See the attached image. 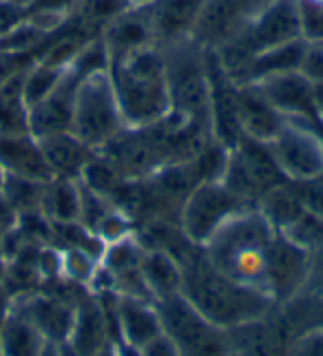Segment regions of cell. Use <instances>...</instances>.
Instances as JSON below:
<instances>
[{"label": "cell", "instance_id": "cell-37", "mask_svg": "<svg viewBox=\"0 0 323 356\" xmlns=\"http://www.w3.org/2000/svg\"><path fill=\"white\" fill-rule=\"evenodd\" d=\"M97 356H118V354H116V352H111V350L107 348V350H102V352L97 354Z\"/></svg>", "mask_w": 323, "mask_h": 356}, {"label": "cell", "instance_id": "cell-4", "mask_svg": "<svg viewBox=\"0 0 323 356\" xmlns=\"http://www.w3.org/2000/svg\"><path fill=\"white\" fill-rule=\"evenodd\" d=\"M171 111L210 129V78L206 47L193 38L162 44ZM213 131V129H210Z\"/></svg>", "mask_w": 323, "mask_h": 356}, {"label": "cell", "instance_id": "cell-6", "mask_svg": "<svg viewBox=\"0 0 323 356\" xmlns=\"http://www.w3.org/2000/svg\"><path fill=\"white\" fill-rule=\"evenodd\" d=\"M157 314L164 332L182 356H230L221 327L213 325L182 294L157 301Z\"/></svg>", "mask_w": 323, "mask_h": 356}, {"label": "cell", "instance_id": "cell-31", "mask_svg": "<svg viewBox=\"0 0 323 356\" xmlns=\"http://www.w3.org/2000/svg\"><path fill=\"white\" fill-rule=\"evenodd\" d=\"M290 356H323V330H310Z\"/></svg>", "mask_w": 323, "mask_h": 356}, {"label": "cell", "instance_id": "cell-30", "mask_svg": "<svg viewBox=\"0 0 323 356\" xmlns=\"http://www.w3.org/2000/svg\"><path fill=\"white\" fill-rule=\"evenodd\" d=\"M299 73L313 84V87L323 84V44L306 42L301 63H299Z\"/></svg>", "mask_w": 323, "mask_h": 356}, {"label": "cell", "instance_id": "cell-32", "mask_svg": "<svg viewBox=\"0 0 323 356\" xmlns=\"http://www.w3.org/2000/svg\"><path fill=\"white\" fill-rule=\"evenodd\" d=\"M140 352H142V356H182L178 346L164 332L155 337L153 341H148L146 346H142Z\"/></svg>", "mask_w": 323, "mask_h": 356}, {"label": "cell", "instance_id": "cell-24", "mask_svg": "<svg viewBox=\"0 0 323 356\" xmlns=\"http://www.w3.org/2000/svg\"><path fill=\"white\" fill-rule=\"evenodd\" d=\"M45 184L47 181L5 175L3 186H0V195H3V197L7 200V204L14 208L18 215L29 213V211H40V200H42Z\"/></svg>", "mask_w": 323, "mask_h": 356}, {"label": "cell", "instance_id": "cell-27", "mask_svg": "<svg viewBox=\"0 0 323 356\" xmlns=\"http://www.w3.org/2000/svg\"><path fill=\"white\" fill-rule=\"evenodd\" d=\"M45 31L36 27L33 22H29L27 18L20 20L16 27H11L9 31H5L0 35V49L3 51H27L33 44H38L45 38Z\"/></svg>", "mask_w": 323, "mask_h": 356}, {"label": "cell", "instance_id": "cell-3", "mask_svg": "<svg viewBox=\"0 0 323 356\" xmlns=\"http://www.w3.org/2000/svg\"><path fill=\"white\" fill-rule=\"evenodd\" d=\"M275 232L277 230L262 213L242 211L233 215L226 224H221L215 235L206 241L208 261L226 277L268 294L266 257Z\"/></svg>", "mask_w": 323, "mask_h": 356}, {"label": "cell", "instance_id": "cell-29", "mask_svg": "<svg viewBox=\"0 0 323 356\" xmlns=\"http://www.w3.org/2000/svg\"><path fill=\"white\" fill-rule=\"evenodd\" d=\"M299 24L301 40L323 44V5L299 0Z\"/></svg>", "mask_w": 323, "mask_h": 356}, {"label": "cell", "instance_id": "cell-8", "mask_svg": "<svg viewBox=\"0 0 323 356\" xmlns=\"http://www.w3.org/2000/svg\"><path fill=\"white\" fill-rule=\"evenodd\" d=\"M244 204L239 195L233 193L221 179L197 184L182 206L184 235L195 243H206L221 224L246 211Z\"/></svg>", "mask_w": 323, "mask_h": 356}, {"label": "cell", "instance_id": "cell-23", "mask_svg": "<svg viewBox=\"0 0 323 356\" xmlns=\"http://www.w3.org/2000/svg\"><path fill=\"white\" fill-rule=\"evenodd\" d=\"M262 206V215L277 232H285L288 228H292L306 213V206L299 200V195L281 186L266 191Z\"/></svg>", "mask_w": 323, "mask_h": 356}, {"label": "cell", "instance_id": "cell-19", "mask_svg": "<svg viewBox=\"0 0 323 356\" xmlns=\"http://www.w3.org/2000/svg\"><path fill=\"white\" fill-rule=\"evenodd\" d=\"M107 314L97 303H84L76 310L73 327L69 334V346L76 350L80 356H97L102 350H107Z\"/></svg>", "mask_w": 323, "mask_h": 356}, {"label": "cell", "instance_id": "cell-15", "mask_svg": "<svg viewBox=\"0 0 323 356\" xmlns=\"http://www.w3.org/2000/svg\"><path fill=\"white\" fill-rule=\"evenodd\" d=\"M14 308L22 316H27L49 343L60 346V343L69 341L76 310L69 308L65 301L45 297V294H27V297L14 301Z\"/></svg>", "mask_w": 323, "mask_h": 356}, {"label": "cell", "instance_id": "cell-25", "mask_svg": "<svg viewBox=\"0 0 323 356\" xmlns=\"http://www.w3.org/2000/svg\"><path fill=\"white\" fill-rule=\"evenodd\" d=\"M65 76H67V69L49 67L45 63H38L33 69H29L27 73H24L22 100H24V104H27V108L38 104L40 100H45L47 95H52Z\"/></svg>", "mask_w": 323, "mask_h": 356}, {"label": "cell", "instance_id": "cell-20", "mask_svg": "<svg viewBox=\"0 0 323 356\" xmlns=\"http://www.w3.org/2000/svg\"><path fill=\"white\" fill-rule=\"evenodd\" d=\"M47 343L38 327L11 305L9 316L0 325V356H40Z\"/></svg>", "mask_w": 323, "mask_h": 356}, {"label": "cell", "instance_id": "cell-26", "mask_svg": "<svg viewBox=\"0 0 323 356\" xmlns=\"http://www.w3.org/2000/svg\"><path fill=\"white\" fill-rule=\"evenodd\" d=\"M62 273L71 281L78 284H89L97 275V259L95 254L86 252L82 248H69L62 254Z\"/></svg>", "mask_w": 323, "mask_h": 356}, {"label": "cell", "instance_id": "cell-17", "mask_svg": "<svg viewBox=\"0 0 323 356\" xmlns=\"http://www.w3.org/2000/svg\"><path fill=\"white\" fill-rule=\"evenodd\" d=\"M38 142L54 177L78 179L84 164L93 157V151L89 146H84L73 133L49 135V138H40Z\"/></svg>", "mask_w": 323, "mask_h": 356}, {"label": "cell", "instance_id": "cell-18", "mask_svg": "<svg viewBox=\"0 0 323 356\" xmlns=\"http://www.w3.org/2000/svg\"><path fill=\"white\" fill-rule=\"evenodd\" d=\"M118 330L124 341L133 348H142L148 341L162 334V321L157 308L148 301L122 297L118 299Z\"/></svg>", "mask_w": 323, "mask_h": 356}, {"label": "cell", "instance_id": "cell-1", "mask_svg": "<svg viewBox=\"0 0 323 356\" xmlns=\"http://www.w3.org/2000/svg\"><path fill=\"white\" fill-rule=\"evenodd\" d=\"M182 270V297L221 330L255 323L272 303L266 292L226 277L208 259L189 264Z\"/></svg>", "mask_w": 323, "mask_h": 356}, {"label": "cell", "instance_id": "cell-9", "mask_svg": "<svg viewBox=\"0 0 323 356\" xmlns=\"http://www.w3.org/2000/svg\"><path fill=\"white\" fill-rule=\"evenodd\" d=\"M251 87L264 97V100L277 108L285 118H299L308 122H317L319 111L315 102V87L299 71L279 73V76L264 78Z\"/></svg>", "mask_w": 323, "mask_h": 356}, {"label": "cell", "instance_id": "cell-40", "mask_svg": "<svg viewBox=\"0 0 323 356\" xmlns=\"http://www.w3.org/2000/svg\"><path fill=\"white\" fill-rule=\"evenodd\" d=\"M0 3H16V0H0Z\"/></svg>", "mask_w": 323, "mask_h": 356}, {"label": "cell", "instance_id": "cell-5", "mask_svg": "<svg viewBox=\"0 0 323 356\" xmlns=\"http://www.w3.org/2000/svg\"><path fill=\"white\" fill-rule=\"evenodd\" d=\"M124 129L127 124H124L109 71L80 78L76 100H73L71 133L91 151H100Z\"/></svg>", "mask_w": 323, "mask_h": 356}, {"label": "cell", "instance_id": "cell-35", "mask_svg": "<svg viewBox=\"0 0 323 356\" xmlns=\"http://www.w3.org/2000/svg\"><path fill=\"white\" fill-rule=\"evenodd\" d=\"M58 356H80V354L73 350L69 343H60V346H58Z\"/></svg>", "mask_w": 323, "mask_h": 356}, {"label": "cell", "instance_id": "cell-22", "mask_svg": "<svg viewBox=\"0 0 323 356\" xmlns=\"http://www.w3.org/2000/svg\"><path fill=\"white\" fill-rule=\"evenodd\" d=\"M140 270H142V277L146 281L148 290L153 294V299L162 301V299L175 297V294H182L184 270L168 252L153 250L148 254H142Z\"/></svg>", "mask_w": 323, "mask_h": 356}, {"label": "cell", "instance_id": "cell-7", "mask_svg": "<svg viewBox=\"0 0 323 356\" xmlns=\"http://www.w3.org/2000/svg\"><path fill=\"white\" fill-rule=\"evenodd\" d=\"M313 122L285 118V124L268 142L277 168L292 181H313L323 177V138L310 127Z\"/></svg>", "mask_w": 323, "mask_h": 356}, {"label": "cell", "instance_id": "cell-12", "mask_svg": "<svg viewBox=\"0 0 323 356\" xmlns=\"http://www.w3.org/2000/svg\"><path fill=\"white\" fill-rule=\"evenodd\" d=\"M102 40L109 51L111 65L120 63V60L131 56L133 51H138V49L157 44L151 16H148V7L133 5L129 11H124V14L118 16L113 22H109Z\"/></svg>", "mask_w": 323, "mask_h": 356}, {"label": "cell", "instance_id": "cell-2", "mask_svg": "<svg viewBox=\"0 0 323 356\" xmlns=\"http://www.w3.org/2000/svg\"><path fill=\"white\" fill-rule=\"evenodd\" d=\"M118 104L127 129L151 127L171 113L164 78V54L159 44L133 51L109 67Z\"/></svg>", "mask_w": 323, "mask_h": 356}, {"label": "cell", "instance_id": "cell-13", "mask_svg": "<svg viewBox=\"0 0 323 356\" xmlns=\"http://www.w3.org/2000/svg\"><path fill=\"white\" fill-rule=\"evenodd\" d=\"M0 168L5 175L36 181L54 179L38 138L31 133H0Z\"/></svg>", "mask_w": 323, "mask_h": 356}, {"label": "cell", "instance_id": "cell-16", "mask_svg": "<svg viewBox=\"0 0 323 356\" xmlns=\"http://www.w3.org/2000/svg\"><path fill=\"white\" fill-rule=\"evenodd\" d=\"M237 89V115L244 138L268 144L285 124V115L272 108L253 87H235Z\"/></svg>", "mask_w": 323, "mask_h": 356}, {"label": "cell", "instance_id": "cell-34", "mask_svg": "<svg viewBox=\"0 0 323 356\" xmlns=\"http://www.w3.org/2000/svg\"><path fill=\"white\" fill-rule=\"evenodd\" d=\"M118 356H142V352H140V348H133L129 343H124V346L118 350Z\"/></svg>", "mask_w": 323, "mask_h": 356}, {"label": "cell", "instance_id": "cell-10", "mask_svg": "<svg viewBox=\"0 0 323 356\" xmlns=\"http://www.w3.org/2000/svg\"><path fill=\"white\" fill-rule=\"evenodd\" d=\"M308 277V250L275 232L266 257V290L272 299H283L304 284Z\"/></svg>", "mask_w": 323, "mask_h": 356}, {"label": "cell", "instance_id": "cell-28", "mask_svg": "<svg viewBox=\"0 0 323 356\" xmlns=\"http://www.w3.org/2000/svg\"><path fill=\"white\" fill-rule=\"evenodd\" d=\"M133 7L131 0H80V14L89 22H113Z\"/></svg>", "mask_w": 323, "mask_h": 356}, {"label": "cell", "instance_id": "cell-33", "mask_svg": "<svg viewBox=\"0 0 323 356\" xmlns=\"http://www.w3.org/2000/svg\"><path fill=\"white\" fill-rule=\"evenodd\" d=\"M18 224V213L7 204V200L0 195V235H5V232L14 230Z\"/></svg>", "mask_w": 323, "mask_h": 356}, {"label": "cell", "instance_id": "cell-38", "mask_svg": "<svg viewBox=\"0 0 323 356\" xmlns=\"http://www.w3.org/2000/svg\"><path fill=\"white\" fill-rule=\"evenodd\" d=\"M3 181H5V170L0 168V186H3Z\"/></svg>", "mask_w": 323, "mask_h": 356}, {"label": "cell", "instance_id": "cell-14", "mask_svg": "<svg viewBox=\"0 0 323 356\" xmlns=\"http://www.w3.org/2000/svg\"><path fill=\"white\" fill-rule=\"evenodd\" d=\"M206 3L208 0H151L146 7L148 16H151L155 42L162 47L191 38Z\"/></svg>", "mask_w": 323, "mask_h": 356}, {"label": "cell", "instance_id": "cell-36", "mask_svg": "<svg viewBox=\"0 0 323 356\" xmlns=\"http://www.w3.org/2000/svg\"><path fill=\"white\" fill-rule=\"evenodd\" d=\"M40 356H58V346L56 343H47V348Z\"/></svg>", "mask_w": 323, "mask_h": 356}, {"label": "cell", "instance_id": "cell-11", "mask_svg": "<svg viewBox=\"0 0 323 356\" xmlns=\"http://www.w3.org/2000/svg\"><path fill=\"white\" fill-rule=\"evenodd\" d=\"M80 78H76L67 69V76L62 78L58 89L47 95L38 104L29 106V133L33 138H49V135L58 133H71V122H73V100H76V89H78Z\"/></svg>", "mask_w": 323, "mask_h": 356}, {"label": "cell", "instance_id": "cell-39", "mask_svg": "<svg viewBox=\"0 0 323 356\" xmlns=\"http://www.w3.org/2000/svg\"><path fill=\"white\" fill-rule=\"evenodd\" d=\"M310 3H317V5H323V0H310Z\"/></svg>", "mask_w": 323, "mask_h": 356}, {"label": "cell", "instance_id": "cell-21", "mask_svg": "<svg viewBox=\"0 0 323 356\" xmlns=\"http://www.w3.org/2000/svg\"><path fill=\"white\" fill-rule=\"evenodd\" d=\"M40 211L52 224L80 222V184L78 179L54 177L45 184Z\"/></svg>", "mask_w": 323, "mask_h": 356}]
</instances>
